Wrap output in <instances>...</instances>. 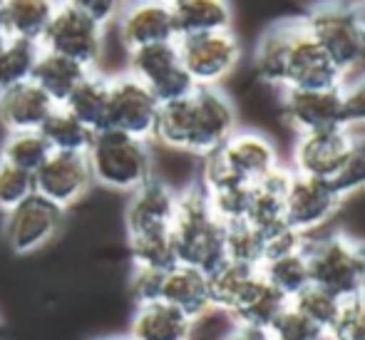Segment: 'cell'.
I'll list each match as a JSON object with an SVG mask.
<instances>
[{
  "mask_svg": "<svg viewBox=\"0 0 365 340\" xmlns=\"http://www.w3.org/2000/svg\"><path fill=\"white\" fill-rule=\"evenodd\" d=\"M236 132L231 100L219 87H194L187 97L159 105L154 139L194 157H212Z\"/></svg>",
  "mask_w": 365,
  "mask_h": 340,
  "instance_id": "obj_1",
  "label": "cell"
},
{
  "mask_svg": "<svg viewBox=\"0 0 365 340\" xmlns=\"http://www.w3.org/2000/svg\"><path fill=\"white\" fill-rule=\"evenodd\" d=\"M172 244L177 264L199 269L207 276L226 261L224 224L209 206L202 184H192L179 194L172 224Z\"/></svg>",
  "mask_w": 365,
  "mask_h": 340,
  "instance_id": "obj_2",
  "label": "cell"
},
{
  "mask_svg": "<svg viewBox=\"0 0 365 340\" xmlns=\"http://www.w3.org/2000/svg\"><path fill=\"white\" fill-rule=\"evenodd\" d=\"M87 164L92 182L122 194H132L154 177L149 142L117 130H102L92 137Z\"/></svg>",
  "mask_w": 365,
  "mask_h": 340,
  "instance_id": "obj_3",
  "label": "cell"
},
{
  "mask_svg": "<svg viewBox=\"0 0 365 340\" xmlns=\"http://www.w3.org/2000/svg\"><path fill=\"white\" fill-rule=\"evenodd\" d=\"M303 25L346 82L365 65V35L358 23L356 5H313L311 13L303 15Z\"/></svg>",
  "mask_w": 365,
  "mask_h": 340,
  "instance_id": "obj_4",
  "label": "cell"
},
{
  "mask_svg": "<svg viewBox=\"0 0 365 340\" xmlns=\"http://www.w3.org/2000/svg\"><path fill=\"white\" fill-rule=\"evenodd\" d=\"M361 149L363 139L353 132V127H336V130L326 132L298 135L291 154V172L296 177L336 182L343 187V179L353 169Z\"/></svg>",
  "mask_w": 365,
  "mask_h": 340,
  "instance_id": "obj_5",
  "label": "cell"
},
{
  "mask_svg": "<svg viewBox=\"0 0 365 340\" xmlns=\"http://www.w3.org/2000/svg\"><path fill=\"white\" fill-rule=\"evenodd\" d=\"M306 259L311 286L333 296L348 298L365 291L363 286V244L346 234H328L321 239H306Z\"/></svg>",
  "mask_w": 365,
  "mask_h": 340,
  "instance_id": "obj_6",
  "label": "cell"
},
{
  "mask_svg": "<svg viewBox=\"0 0 365 340\" xmlns=\"http://www.w3.org/2000/svg\"><path fill=\"white\" fill-rule=\"evenodd\" d=\"M105 45V28L85 13L80 3H55L53 18L40 38L45 53L63 55L87 70H95Z\"/></svg>",
  "mask_w": 365,
  "mask_h": 340,
  "instance_id": "obj_7",
  "label": "cell"
},
{
  "mask_svg": "<svg viewBox=\"0 0 365 340\" xmlns=\"http://www.w3.org/2000/svg\"><path fill=\"white\" fill-rule=\"evenodd\" d=\"M177 53L194 87H217L239 65L241 43L234 30H221V33L179 38Z\"/></svg>",
  "mask_w": 365,
  "mask_h": 340,
  "instance_id": "obj_8",
  "label": "cell"
},
{
  "mask_svg": "<svg viewBox=\"0 0 365 340\" xmlns=\"http://www.w3.org/2000/svg\"><path fill=\"white\" fill-rule=\"evenodd\" d=\"M127 75L147 87L159 105L187 97L194 90V82L182 68L177 53V43L149 45V48L132 50L127 60Z\"/></svg>",
  "mask_w": 365,
  "mask_h": 340,
  "instance_id": "obj_9",
  "label": "cell"
},
{
  "mask_svg": "<svg viewBox=\"0 0 365 340\" xmlns=\"http://www.w3.org/2000/svg\"><path fill=\"white\" fill-rule=\"evenodd\" d=\"M65 211L33 194L13 211L3 214V239L15 256L38 254L58 236Z\"/></svg>",
  "mask_w": 365,
  "mask_h": 340,
  "instance_id": "obj_10",
  "label": "cell"
},
{
  "mask_svg": "<svg viewBox=\"0 0 365 340\" xmlns=\"http://www.w3.org/2000/svg\"><path fill=\"white\" fill-rule=\"evenodd\" d=\"M159 102L142 82L132 75L110 77V107H107V130L137 139H154Z\"/></svg>",
  "mask_w": 365,
  "mask_h": 340,
  "instance_id": "obj_11",
  "label": "cell"
},
{
  "mask_svg": "<svg viewBox=\"0 0 365 340\" xmlns=\"http://www.w3.org/2000/svg\"><path fill=\"white\" fill-rule=\"evenodd\" d=\"M346 197L348 194L341 184L296 177L291 172V184L286 192V224L289 229L308 236L336 214Z\"/></svg>",
  "mask_w": 365,
  "mask_h": 340,
  "instance_id": "obj_12",
  "label": "cell"
},
{
  "mask_svg": "<svg viewBox=\"0 0 365 340\" xmlns=\"http://www.w3.org/2000/svg\"><path fill=\"white\" fill-rule=\"evenodd\" d=\"M343 87H331V90H284L281 110H284L286 122L298 135L348 127Z\"/></svg>",
  "mask_w": 365,
  "mask_h": 340,
  "instance_id": "obj_13",
  "label": "cell"
},
{
  "mask_svg": "<svg viewBox=\"0 0 365 340\" xmlns=\"http://www.w3.org/2000/svg\"><path fill=\"white\" fill-rule=\"evenodd\" d=\"M35 194L58 209H70L80 202L92 187V172L87 164V154L53 152L43 162V167L33 174Z\"/></svg>",
  "mask_w": 365,
  "mask_h": 340,
  "instance_id": "obj_14",
  "label": "cell"
},
{
  "mask_svg": "<svg viewBox=\"0 0 365 340\" xmlns=\"http://www.w3.org/2000/svg\"><path fill=\"white\" fill-rule=\"evenodd\" d=\"M207 159L217 162L229 177L239 179L249 187L264 182L269 174H274L281 167L276 147L271 144V139H266L259 132H234L224 142V147Z\"/></svg>",
  "mask_w": 365,
  "mask_h": 340,
  "instance_id": "obj_15",
  "label": "cell"
},
{
  "mask_svg": "<svg viewBox=\"0 0 365 340\" xmlns=\"http://www.w3.org/2000/svg\"><path fill=\"white\" fill-rule=\"evenodd\" d=\"M346 80L333 68L331 60L323 55V50L316 45L311 33L303 25V18H298L296 33L291 38L289 60H286L284 72V90H331V87H343Z\"/></svg>",
  "mask_w": 365,
  "mask_h": 340,
  "instance_id": "obj_16",
  "label": "cell"
},
{
  "mask_svg": "<svg viewBox=\"0 0 365 340\" xmlns=\"http://www.w3.org/2000/svg\"><path fill=\"white\" fill-rule=\"evenodd\" d=\"M177 199L179 194L159 177H152L140 189H135L125 206L127 239L152 234H172Z\"/></svg>",
  "mask_w": 365,
  "mask_h": 340,
  "instance_id": "obj_17",
  "label": "cell"
},
{
  "mask_svg": "<svg viewBox=\"0 0 365 340\" xmlns=\"http://www.w3.org/2000/svg\"><path fill=\"white\" fill-rule=\"evenodd\" d=\"M154 301H162L167 306L182 311L194 323L207 313H214L212 293H209V276L192 266H172L169 271L159 273Z\"/></svg>",
  "mask_w": 365,
  "mask_h": 340,
  "instance_id": "obj_18",
  "label": "cell"
},
{
  "mask_svg": "<svg viewBox=\"0 0 365 340\" xmlns=\"http://www.w3.org/2000/svg\"><path fill=\"white\" fill-rule=\"evenodd\" d=\"M117 20L127 53L149 45L177 43L172 3H132L120 10Z\"/></svg>",
  "mask_w": 365,
  "mask_h": 340,
  "instance_id": "obj_19",
  "label": "cell"
},
{
  "mask_svg": "<svg viewBox=\"0 0 365 340\" xmlns=\"http://www.w3.org/2000/svg\"><path fill=\"white\" fill-rule=\"evenodd\" d=\"M55 107L58 105L30 80L0 90V122L8 130V135L40 132Z\"/></svg>",
  "mask_w": 365,
  "mask_h": 340,
  "instance_id": "obj_20",
  "label": "cell"
},
{
  "mask_svg": "<svg viewBox=\"0 0 365 340\" xmlns=\"http://www.w3.org/2000/svg\"><path fill=\"white\" fill-rule=\"evenodd\" d=\"M289 184L291 169L279 167L264 182L251 187V204L246 221L264 236V241L289 229V224H286V192H289Z\"/></svg>",
  "mask_w": 365,
  "mask_h": 340,
  "instance_id": "obj_21",
  "label": "cell"
},
{
  "mask_svg": "<svg viewBox=\"0 0 365 340\" xmlns=\"http://www.w3.org/2000/svg\"><path fill=\"white\" fill-rule=\"evenodd\" d=\"M286 306H289V298L281 296L276 288L266 283L261 273H256L254 281L249 283V288L241 293L239 301L234 303V308L226 316L234 321V326H246L269 333V328L284 313Z\"/></svg>",
  "mask_w": 365,
  "mask_h": 340,
  "instance_id": "obj_22",
  "label": "cell"
},
{
  "mask_svg": "<svg viewBox=\"0 0 365 340\" xmlns=\"http://www.w3.org/2000/svg\"><path fill=\"white\" fill-rule=\"evenodd\" d=\"M194 321L162 301L137 303L130 323L132 340H192Z\"/></svg>",
  "mask_w": 365,
  "mask_h": 340,
  "instance_id": "obj_23",
  "label": "cell"
},
{
  "mask_svg": "<svg viewBox=\"0 0 365 340\" xmlns=\"http://www.w3.org/2000/svg\"><path fill=\"white\" fill-rule=\"evenodd\" d=\"M298 18H286L276 20L271 28L264 30V35L259 38L254 50V68L256 75L266 82V85L284 87V72H286V60H289L291 50V38L296 33Z\"/></svg>",
  "mask_w": 365,
  "mask_h": 340,
  "instance_id": "obj_24",
  "label": "cell"
},
{
  "mask_svg": "<svg viewBox=\"0 0 365 340\" xmlns=\"http://www.w3.org/2000/svg\"><path fill=\"white\" fill-rule=\"evenodd\" d=\"M174 30L179 38L231 30V5L224 0H177L172 3Z\"/></svg>",
  "mask_w": 365,
  "mask_h": 340,
  "instance_id": "obj_25",
  "label": "cell"
},
{
  "mask_svg": "<svg viewBox=\"0 0 365 340\" xmlns=\"http://www.w3.org/2000/svg\"><path fill=\"white\" fill-rule=\"evenodd\" d=\"M65 110L77 122L87 127L92 135L107 130V107H110V77L97 70L87 72V77L75 87V92L65 102Z\"/></svg>",
  "mask_w": 365,
  "mask_h": 340,
  "instance_id": "obj_26",
  "label": "cell"
},
{
  "mask_svg": "<svg viewBox=\"0 0 365 340\" xmlns=\"http://www.w3.org/2000/svg\"><path fill=\"white\" fill-rule=\"evenodd\" d=\"M87 72H92V70L82 68V65L63 58V55L45 53L43 50L30 82H35L55 105L63 107L65 102H68V97L75 92V87L87 77Z\"/></svg>",
  "mask_w": 365,
  "mask_h": 340,
  "instance_id": "obj_27",
  "label": "cell"
},
{
  "mask_svg": "<svg viewBox=\"0 0 365 340\" xmlns=\"http://www.w3.org/2000/svg\"><path fill=\"white\" fill-rule=\"evenodd\" d=\"M53 10L55 3H48V0H5L0 35L40 43L50 18H53Z\"/></svg>",
  "mask_w": 365,
  "mask_h": 340,
  "instance_id": "obj_28",
  "label": "cell"
},
{
  "mask_svg": "<svg viewBox=\"0 0 365 340\" xmlns=\"http://www.w3.org/2000/svg\"><path fill=\"white\" fill-rule=\"evenodd\" d=\"M303 249H306V246H303ZM303 249L291 251V254L274 256V259H266L264 264L259 266V273L266 278V283H269L271 288H276L284 298H289V301L311 286L308 259Z\"/></svg>",
  "mask_w": 365,
  "mask_h": 340,
  "instance_id": "obj_29",
  "label": "cell"
},
{
  "mask_svg": "<svg viewBox=\"0 0 365 340\" xmlns=\"http://www.w3.org/2000/svg\"><path fill=\"white\" fill-rule=\"evenodd\" d=\"M40 135L45 137V142L50 144L53 152H73V154H87L92 137H95L65 107H55L53 115L45 120Z\"/></svg>",
  "mask_w": 365,
  "mask_h": 340,
  "instance_id": "obj_30",
  "label": "cell"
},
{
  "mask_svg": "<svg viewBox=\"0 0 365 340\" xmlns=\"http://www.w3.org/2000/svg\"><path fill=\"white\" fill-rule=\"evenodd\" d=\"M259 269H251L244 264L224 261L219 269L209 273V293H212V306L217 313H229L241 293L249 288Z\"/></svg>",
  "mask_w": 365,
  "mask_h": 340,
  "instance_id": "obj_31",
  "label": "cell"
},
{
  "mask_svg": "<svg viewBox=\"0 0 365 340\" xmlns=\"http://www.w3.org/2000/svg\"><path fill=\"white\" fill-rule=\"evenodd\" d=\"M40 53H43L40 43L3 38L0 43V90L28 82L33 77Z\"/></svg>",
  "mask_w": 365,
  "mask_h": 340,
  "instance_id": "obj_32",
  "label": "cell"
},
{
  "mask_svg": "<svg viewBox=\"0 0 365 340\" xmlns=\"http://www.w3.org/2000/svg\"><path fill=\"white\" fill-rule=\"evenodd\" d=\"M266 241L249 221H231L224 224V254L226 261L234 264H244L251 269H259L264 261Z\"/></svg>",
  "mask_w": 365,
  "mask_h": 340,
  "instance_id": "obj_33",
  "label": "cell"
},
{
  "mask_svg": "<svg viewBox=\"0 0 365 340\" xmlns=\"http://www.w3.org/2000/svg\"><path fill=\"white\" fill-rule=\"evenodd\" d=\"M53 154L50 144L40 132H13L5 137L3 147H0V159L13 167L23 169V172L35 174L43 167L45 159Z\"/></svg>",
  "mask_w": 365,
  "mask_h": 340,
  "instance_id": "obj_34",
  "label": "cell"
},
{
  "mask_svg": "<svg viewBox=\"0 0 365 340\" xmlns=\"http://www.w3.org/2000/svg\"><path fill=\"white\" fill-rule=\"evenodd\" d=\"M289 303L328 336V333L333 331V326L338 323V318H341L343 303L346 301L333 296V293L323 291V288H318V286H308L306 291H301L296 298H291Z\"/></svg>",
  "mask_w": 365,
  "mask_h": 340,
  "instance_id": "obj_35",
  "label": "cell"
},
{
  "mask_svg": "<svg viewBox=\"0 0 365 340\" xmlns=\"http://www.w3.org/2000/svg\"><path fill=\"white\" fill-rule=\"evenodd\" d=\"M35 194L33 174L0 159V214H8Z\"/></svg>",
  "mask_w": 365,
  "mask_h": 340,
  "instance_id": "obj_36",
  "label": "cell"
},
{
  "mask_svg": "<svg viewBox=\"0 0 365 340\" xmlns=\"http://www.w3.org/2000/svg\"><path fill=\"white\" fill-rule=\"evenodd\" d=\"M271 340H328L326 333L318 326H313L303 313H298L296 308L286 306L284 313L274 321V326L269 328Z\"/></svg>",
  "mask_w": 365,
  "mask_h": 340,
  "instance_id": "obj_37",
  "label": "cell"
},
{
  "mask_svg": "<svg viewBox=\"0 0 365 340\" xmlns=\"http://www.w3.org/2000/svg\"><path fill=\"white\" fill-rule=\"evenodd\" d=\"M328 340H365V291L348 298Z\"/></svg>",
  "mask_w": 365,
  "mask_h": 340,
  "instance_id": "obj_38",
  "label": "cell"
},
{
  "mask_svg": "<svg viewBox=\"0 0 365 340\" xmlns=\"http://www.w3.org/2000/svg\"><path fill=\"white\" fill-rule=\"evenodd\" d=\"M343 97H346V125H365V75L348 80L343 87Z\"/></svg>",
  "mask_w": 365,
  "mask_h": 340,
  "instance_id": "obj_39",
  "label": "cell"
},
{
  "mask_svg": "<svg viewBox=\"0 0 365 340\" xmlns=\"http://www.w3.org/2000/svg\"><path fill=\"white\" fill-rule=\"evenodd\" d=\"M80 5L85 8V13L90 15L97 25H102V28H105L112 18H117L122 10L120 3H92V0H85V3H80Z\"/></svg>",
  "mask_w": 365,
  "mask_h": 340,
  "instance_id": "obj_40",
  "label": "cell"
},
{
  "mask_svg": "<svg viewBox=\"0 0 365 340\" xmlns=\"http://www.w3.org/2000/svg\"><path fill=\"white\" fill-rule=\"evenodd\" d=\"M221 340H271L266 331H256V328H246V326H234Z\"/></svg>",
  "mask_w": 365,
  "mask_h": 340,
  "instance_id": "obj_41",
  "label": "cell"
},
{
  "mask_svg": "<svg viewBox=\"0 0 365 340\" xmlns=\"http://www.w3.org/2000/svg\"><path fill=\"white\" fill-rule=\"evenodd\" d=\"M356 15H358V23H361L363 35H365V3H356Z\"/></svg>",
  "mask_w": 365,
  "mask_h": 340,
  "instance_id": "obj_42",
  "label": "cell"
},
{
  "mask_svg": "<svg viewBox=\"0 0 365 340\" xmlns=\"http://www.w3.org/2000/svg\"><path fill=\"white\" fill-rule=\"evenodd\" d=\"M95 340H132L130 336H107V338H95Z\"/></svg>",
  "mask_w": 365,
  "mask_h": 340,
  "instance_id": "obj_43",
  "label": "cell"
},
{
  "mask_svg": "<svg viewBox=\"0 0 365 340\" xmlns=\"http://www.w3.org/2000/svg\"><path fill=\"white\" fill-rule=\"evenodd\" d=\"M363 286H365V244H363Z\"/></svg>",
  "mask_w": 365,
  "mask_h": 340,
  "instance_id": "obj_44",
  "label": "cell"
},
{
  "mask_svg": "<svg viewBox=\"0 0 365 340\" xmlns=\"http://www.w3.org/2000/svg\"><path fill=\"white\" fill-rule=\"evenodd\" d=\"M0 28H3V3H0ZM3 38V35H0Z\"/></svg>",
  "mask_w": 365,
  "mask_h": 340,
  "instance_id": "obj_45",
  "label": "cell"
},
{
  "mask_svg": "<svg viewBox=\"0 0 365 340\" xmlns=\"http://www.w3.org/2000/svg\"><path fill=\"white\" fill-rule=\"evenodd\" d=\"M0 338H3V321H0Z\"/></svg>",
  "mask_w": 365,
  "mask_h": 340,
  "instance_id": "obj_46",
  "label": "cell"
},
{
  "mask_svg": "<svg viewBox=\"0 0 365 340\" xmlns=\"http://www.w3.org/2000/svg\"><path fill=\"white\" fill-rule=\"evenodd\" d=\"M0 43H3V38H0Z\"/></svg>",
  "mask_w": 365,
  "mask_h": 340,
  "instance_id": "obj_47",
  "label": "cell"
}]
</instances>
